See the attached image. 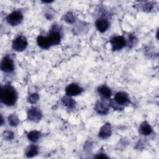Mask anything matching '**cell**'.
<instances>
[{
  "mask_svg": "<svg viewBox=\"0 0 159 159\" xmlns=\"http://www.w3.org/2000/svg\"><path fill=\"white\" fill-rule=\"evenodd\" d=\"M114 101L119 105L123 106L130 102L129 95L125 92H117L114 98Z\"/></svg>",
  "mask_w": 159,
  "mask_h": 159,
  "instance_id": "ba28073f",
  "label": "cell"
},
{
  "mask_svg": "<svg viewBox=\"0 0 159 159\" xmlns=\"http://www.w3.org/2000/svg\"><path fill=\"white\" fill-rule=\"evenodd\" d=\"M42 115L40 110L37 107H31L28 110L27 118L33 122H39L42 119Z\"/></svg>",
  "mask_w": 159,
  "mask_h": 159,
  "instance_id": "52a82bcc",
  "label": "cell"
},
{
  "mask_svg": "<svg viewBox=\"0 0 159 159\" xmlns=\"http://www.w3.org/2000/svg\"><path fill=\"white\" fill-rule=\"evenodd\" d=\"M96 27L98 31L101 33L106 32L109 27V22L108 20L103 17L98 19L95 22Z\"/></svg>",
  "mask_w": 159,
  "mask_h": 159,
  "instance_id": "8fae6325",
  "label": "cell"
},
{
  "mask_svg": "<svg viewBox=\"0 0 159 159\" xmlns=\"http://www.w3.org/2000/svg\"><path fill=\"white\" fill-rule=\"evenodd\" d=\"M111 134H112V130H111V126L110 124L106 123L100 129L98 134V136L102 139H106L111 135Z\"/></svg>",
  "mask_w": 159,
  "mask_h": 159,
  "instance_id": "7c38bea8",
  "label": "cell"
},
{
  "mask_svg": "<svg viewBox=\"0 0 159 159\" xmlns=\"http://www.w3.org/2000/svg\"><path fill=\"white\" fill-rule=\"evenodd\" d=\"M109 104H107L104 101H99L95 104L94 110L99 114L105 115L107 114L109 111Z\"/></svg>",
  "mask_w": 159,
  "mask_h": 159,
  "instance_id": "30bf717a",
  "label": "cell"
},
{
  "mask_svg": "<svg viewBox=\"0 0 159 159\" xmlns=\"http://www.w3.org/2000/svg\"><path fill=\"white\" fill-rule=\"evenodd\" d=\"M109 106H111V107H112L113 109H116V110H122L124 109L123 106H121L120 105H119L118 104H117L114 99H111L109 102Z\"/></svg>",
  "mask_w": 159,
  "mask_h": 159,
  "instance_id": "7402d4cb",
  "label": "cell"
},
{
  "mask_svg": "<svg viewBox=\"0 0 159 159\" xmlns=\"http://www.w3.org/2000/svg\"><path fill=\"white\" fill-rule=\"evenodd\" d=\"M139 132L143 135H148L152 132V128L147 122H143L139 127Z\"/></svg>",
  "mask_w": 159,
  "mask_h": 159,
  "instance_id": "9a60e30c",
  "label": "cell"
},
{
  "mask_svg": "<svg viewBox=\"0 0 159 159\" xmlns=\"http://www.w3.org/2000/svg\"><path fill=\"white\" fill-rule=\"evenodd\" d=\"M63 104L68 108L73 109L76 106V101L71 98V96L66 95L62 98Z\"/></svg>",
  "mask_w": 159,
  "mask_h": 159,
  "instance_id": "e0dca14e",
  "label": "cell"
},
{
  "mask_svg": "<svg viewBox=\"0 0 159 159\" xmlns=\"http://www.w3.org/2000/svg\"><path fill=\"white\" fill-rule=\"evenodd\" d=\"M41 133L38 130H32L27 135L28 139L34 143L37 142L41 137Z\"/></svg>",
  "mask_w": 159,
  "mask_h": 159,
  "instance_id": "ac0fdd59",
  "label": "cell"
},
{
  "mask_svg": "<svg viewBox=\"0 0 159 159\" xmlns=\"http://www.w3.org/2000/svg\"><path fill=\"white\" fill-rule=\"evenodd\" d=\"M27 39L23 35H19L13 40L12 47L15 51L22 52L27 48Z\"/></svg>",
  "mask_w": 159,
  "mask_h": 159,
  "instance_id": "7a4b0ae2",
  "label": "cell"
},
{
  "mask_svg": "<svg viewBox=\"0 0 159 159\" xmlns=\"http://www.w3.org/2000/svg\"><path fill=\"white\" fill-rule=\"evenodd\" d=\"M39 153V148L35 145H29L25 150V154L28 158H32L36 156Z\"/></svg>",
  "mask_w": 159,
  "mask_h": 159,
  "instance_id": "2e32d148",
  "label": "cell"
},
{
  "mask_svg": "<svg viewBox=\"0 0 159 159\" xmlns=\"http://www.w3.org/2000/svg\"><path fill=\"white\" fill-rule=\"evenodd\" d=\"M6 20L9 24L12 26H16L22 22L23 14L20 11H14L7 16Z\"/></svg>",
  "mask_w": 159,
  "mask_h": 159,
  "instance_id": "3957f363",
  "label": "cell"
},
{
  "mask_svg": "<svg viewBox=\"0 0 159 159\" xmlns=\"http://www.w3.org/2000/svg\"><path fill=\"white\" fill-rule=\"evenodd\" d=\"M94 158H108V157L106 156L104 153H99V154H97V155L95 156Z\"/></svg>",
  "mask_w": 159,
  "mask_h": 159,
  "instance_id": "cb8c5ba5",
  "label": "cell"
},
{
  "mask_svg": "<svg viewBox=\"0 0 159 159\" xmlns=\"http://www.w3.org/2000/svg\"><path fill=\"white\" fill-rule=\"evenodd\" d=\"M48 38L52 43V45H58L61 41V33L60 30L57 25H53L50 30L49 34L48 35Z\"/></svg>",
  "mask_w": 159,
  "mask_h": 159,
  "instance_id": "8992f818",
  "label": "cell"
},
{
  "mask_svg": "<svg viewBox=\"0 0 159 159\" xmlns=\"http://www.w3.org/2000/svg\"><path fill=\"white\" fill-rule=\"evenodd\" d=\"M99 94L104 99H109L111 96L112 91L106 85H101L97 89Z\"/></svg>",
  "mask_w": 159,
  "mask_h": 159,
  "instance_id": "5bb4252c",
  "label": "cell"
},
{
  "mask_svg": "<svg viewBox=\"0 0 159 159\" xmlns=\"http://www.w3.org/2000/svg\"><path fill=\"white\" fill-rule=\"evenodd\" d=\"M1 69L5 73H11L14 71V61L9 55H6L2 59L1 62Z\"/></svg>",
  "mask_w": 159,
  "mask_h": 159,
  "instance_id": "5b68a950",
  "label": "cell"
},
{
  "mask_svg": "<svg viewBox=\"0 0 159 159\" xmlns=\"http://www.w3.org/2000/svg\"><path fill=\"white\" fill-rule=\"evenodd\" d=\"M65 20L69 24H72L75 22V17L71 12H68L64 16Z\"/></svg>",
  "mask_w": 159,
  "mask_h": 159,
  "instance_id": "44dd1931",
  "label": "cell"
},
{
  "mask_svg": "<svg viewBox=\"0 0 159 159\" xmlns=\"http://www.w3.org/2000/svg\"><path fill=\"white\" fill-rule=\"evenodd\" d=\"M110 43L114 51L121 50L126 45V40L122 35L114 36L110 39Z\"/></svg>",
  "mask_w": 159,
  "mask_h": 159,
  "instance_id": "277c9868",
  "label": "cell"
},
{
  "mask_svg": "<svg viewBox=\"0 0 159 159\" xmlns=\"http://www.w3.org/2000/svg\"><path fill=\"white\" fill-rule=\"evenodd\" d=\"M39 99V96L37 93H32L29 95L27 98L28 102L31 103V104H34L36 103Z\"/></svg>",
  "mask_w": 159,
  "mask_h": 159,
  "instance_id": "ffe728a7",
  "label": "cell"
},
{
  "mask_svg": "<svg viewBox=\"0 0 159 159\" xmlns=\"http://www.w3.org/2000/svg\"><path fill=\"white\" fill-rule=\"evenodd\" d=\"M82 91V88L75 83H71L69 84L65 89L66 94L70 96H76L80 94Z\"/></svg>",
  "mask_w": 159,
  "mask_h": 159,
  "instance_id": "9c48e42d",
  "label": "cell"
},
{
  "mask_svg": "<svg viewBox=\"0 0 159 159\" xmlns=\"http://www.w3.org/2000/svg\"><path fill=\"white\" fill-rule=\"evenodd\" d=\"M37 42L38 45L42 49H48L51 46H52L48 35L47 36H43L42 35H39L37 39Z\"/></svg>",
  "mask_w": 159,
  "mask_h": 159,
  "instance_id": "4fadbf2b",
  "label": "cell"
},
{
  "mask_svg": "<svg viewBox=\"0 0 159 159\" xmlns=\"http://www.w3.org/2000/svg\"><path fill=\"white\" fill-rule=\"evenodd\" d=\"M3 137L6 140H12L14 138V134L9 130H6L3 134Z\"/></svg>",
  "mask_w": 159,
  "mask_h": 159,
  "instance_id": "603a6c76",
  "label": "cell"
},
{
  "mask_svg": "<svg viewBox=\"0 0 159 159\" xmlns=\"http://www.w3.org/2000/svg\"><path fill=\"white\" fill-rule=\"evenodd\" d=\"M8 122L11 126H16L19 122L18 117L15 114H11L8 117Z\"/></svg>",
  "mask_w": 159,
  "mask_h": 159,
  "instance_id": "d6986e66",
  "label": "cell"
},
{
  "mask_svg": "<svg viewBox=\"0 0 159 159\" xmlns=\"http://www.w3.org/2000/svg\"><path fill=\"white\" fill-rule=\"evenodd\" d=\"M17 99V93L14 89L10 84H5L1 86L0 89V100L2 103L7 106H14Z\"/></svg>",
  "mask_w": 159,
  "mask_h": 159,
  "instance_id": "6da1fadb",
  "label": "cell"
}]
</instances>
